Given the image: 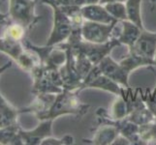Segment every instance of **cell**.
I'll list each match as a JSON object with an SVG mask.
<instances>
[{
    "mask_svg": "<svg viewBox=\"0 0 156 145\" xmlns=\"http://www.w3.org/2000/svg\"><path fill=\"white\" fill-rule=\"evenodd\" d=\"M80 91H70L63 89L62 92L56 94L53 104L44 113L38 115V119L41 121L47 119H55L58 116L72 114L77 117H83L87 113L90 105L83 104L79 98Z\"/></svg>",
    "mask_w": 156,
    "mask_h": 145,
    "instance_id": "1",
    "label": "cell"
},
{
    "mask_svg": "<svg viewBox=\"0 0 156 145\" xmlns=\"http://www.w3.org/2000/svg\"><path fill=\"white\" fill-rule=\"evenodd\" d=\"M96 116H97V123L99 125L115 126L119 131L120 135L130 141L131 145H144V141L139 136V125L127 120L126 118L115 119L111 117L105 109H102V107H99L96 111Z\"/></svg>",
    "mask_w": 156,
    "mask_h": 145,
    "instance_id": "2",
    "label": "cell"
},
{
    "mask_svg": "<svg viewBox=\"0 0 156 145\" xmlns=\"http://www.w3.org/2000/svg\"><path fill=\"white\" fill-rule=\"evenodd\" d=\"M56 46L61 48L64 47L78 48V50L83 52L88 57L89 60L95 66L98 65L104 57H106L107 55H110V53L114 48H115L116 47H120L121 44L117 39L112 38L109 42L104 43V44H94V43H90L83 39L74 45H66L65 43H60V44H58Z\"/></svg>",
    "mask_w": 156,
    "mask_h": 145,
    "instance_id": "3",
    "label": "cell"
},
{
    "mask_svg": "<svg viewBox=\"0 0 156 145\" xmlns=\"http://www.w3.org/2000/svg\"><path fill=\"white\" fill-rule=\"evenodd\" d=\"M119 20H115L112 23H100L95 21L84 20L82 26V35L84 41L94 44H104L112 40V32Z\"/></svg>",
    "mask_w": 156,
    "mask_h": 145,
    "instance_id": "4",
    "label": "cell"
},
{
    "mask_svg": "<svg viewBox=\"0 0 156 145\" xmlns=\"http://www.w3.org/2000/svg\"><path fill=\"white\" fill-rule=\"evenodd\" d=\"M55 13L53 19V27L50 38L46 43L47 47L56 46L60 43L67 41L72 32V21L68 16L63 12L62 9L58 6H51Z\"/></svg>",
    "mask_w": 156,
    "mask_h": 145,
    "instance_id": "5",
    "label": "cell"
},
{
    "mask_svg": "<svg viewBox=\"0 0 156 145\" xmlns=\"http://www.w3.org/2000/svg\"><path fill=\"white\" fill-rule=\"evenodd\" d=\"M33 0H10V16L24 27H30L40 19L34 14Z\"/></svg>",
    "mask_w": 156,
    "mask_h": 145,
    "instance_id": "6",
    "label": "cell"
},
{
    "mask_svg": "<svg viewBox=\"0 0 156 145\" xmlns=\"http://www.w3.org/2000/svg\"><path fill=\"white\" fill-rule=\"evenodd\" d=\"M32 74L34 78L32 92L34 94H58L63 91V88L52 82L48 73V69L43 64L40 63L32 70Z\"/></svg>",
    "mask_w": 156,
    "mask_h": 145,
    "instance_id": "7",
    "label": "cell"
},
{
    "mask_svg": "<svg viewBox=\"0 0 156 145\" xmlns=\"http://www.w3.org/2000/svg\"><path fill=\"white\" fill-rule=\"evenodd\" d=\"M101 73L108 78L115 80V82L120 84L121 86L130 88L129 85V74L125 71L119 62H115L110 55L104 57L98 64Z\"/></svg>",
    "mask_w": 156,
    "mask_h": 145,
    "instance_id": "8",
    "label": "cell"
},
{
    "mask_svg": "<svg viewBox=\"0 0 156 145\" xmlns=\"http://www.w3.org/2000/svg\"><path fill=\"white\" fill-rule=\"evenodd\" d=\"M55 119L43 120L41 124L37 126L34 130L29 132H23L19 130L20 136L23 138V144L36 145L41 144L45 138L52 136V122Z\"/></svg>",
    "mask_w": 156,
    "mask_h": 145,
    "instance_id": "9",
    "label": "cell"
},
{
    "mask_svg": "<svg viewBox=\"0 0 156 145\" xmlns=\"http://www.w3.org/2000/svg\"><path fill=\"white\" fill-rule=\"evenodd\" d=\"M129 50L147 58L154 59L156 53V32L153 33L144 29L135 45L129 47Z\"/></svg>",
    "mask_w": 156,
    "mask_h": 145,
    "instance_id": "10",
    "label": "cell"
},
{
    "mask_svg": "<svg viewBox=\"0 0 156 145\" xmlns=\"http://www.w3.org/2000/svg\"><path fill=\"white\" fill-rule=\"evenodd\" d=\"M82 15L84 20L95 21L100 23H112L116 19L112 18L110 13L106 10L104 5L102 4H87L82 8Z\"/></svg>",
    "mask_w": 156,
    "mask_h": 145,
    "instance_id": "11",
    "label": "cell"
},
{
    "mask_svg": "<svg viewBox=\"0 0 156 145\" xmlns=\"http://www.w3.org/2000/svg\"><path fill=\"white\" fill-rule=\"evenodd\" d=\"M85 88H95V89H101L107 91L118 96H124L126 87L121 86L120 84H118L115 82V80H112V78H108L107 76L103 74H99L97 77H95L91 81H89Z\"/></svg>",
    "mask_w": 156,
    "mask_h": 145,
    "instance_id": "12",
    "label": "cell"
},
{
    "mask_svg": "<svg viewBox=\"0 0 156 145\" xmlns=\"http://www.w3.org/2000/svg\"><path fill=\"white\" fill-rule=\"evenodd\" d=\"M119 22L122 26V28L120 33H118V35H116L115 38L119 41L121 45L126 46L128 48L132 47L139 39L143 29H141L138 25L133 23L129 19L120 20Z\"/></svg>",
    "mask_w": 156,
    "mask_h": 145,
    "instance_id": "13",
    "label": "cell"
},
{
    "mask_svg": "<svg viewBox=\"0 0 156 145\" xmlns=\"http://www.w3.org/2000/svg\"><path fill=\"white\" fill-rule=\"evenodd\" d=\"M119 135H120L119 131L115 126L104 125L96 131L92 138L83 139V141L87 144L110 145V144H114L116 137Z\"/></svg>",
    "mask_w": 156,
    "mask_h": 145,
    "instance_id": "14",
    "label": "cell"
},
{
    "mask_svg": "<svg viewBox=\"0 0 156 145\" xmlns=\"http://www.w3.org/2000/svg\"><path fill=\"white\" fill-rule=\"evenodd\" d=\"M119 64L123 67V69L130 74L131 72L136 70L140 67L144 66H156V61L154 59H149L144 56H142L138 54L137 52L129 50L128 54L121 59L119 61Z\"/></svg>",
    "mask_w": 156,
    "mask_h": 145,
    "instance_id": "15",
    "label": "cell"
},
{
    "mask_svg": "<svg viewBox=\"0 0 156 145\" xmlns=\"http://www.w3.org/2000/svg\"><path fill=\"white\" fill-rule=\"evenodd\" d=\"M125 118L127 120L135 123V124H137L139 126L147 124V123L152 122V121H155V117H154L153 113L151 112V110H150L147 106V105H144L143 106H140V107H138V109H134Z\"/></svg>",
    "mask_w": 156,
    "mask_h": 145,
    "instance_id": "16",
    "label": "cell"
},
{
    "mask_svg": "<svg viewBox=\"0 0 156 145\" xmlns=\"http://www.w3.org/2000/svg\"><path fill=\"white\" fill-rule=\"evenodd\" d=\"M20 112L13 109L0 95V129L16 124V117Z\"/></svg>",
    "mask_w": 156,
    "mask_h": 145,
    "instance_id": "17",
    "label": "cell"
},
{
    "mask_svg": "<svg viewBox=\"0 0 156 145\" xmlns=\"http://www.w3.org/2000/svg\"><path fill=\"white\" fill-rule=\"evenodd\" d=\"M125 6L128 19L144 30V28L142 19V0H126Z\"/></svg>",
    "mask_w": 156,
    "mask_h": 145,
    "instance_id": "18",
    "label": "cell"
},
{
    "mask_svg": "<svg viewBox=\"0 0 156 145\" xmlns=\"http://www.w3.org/2000/svg\"><path fill=\"white\" fill-rule=\"evenodd\" d=\"M20 128L17 123L6 128L0 129V143L3 144H23L19 133Z\"/></svg>",
    "mask_w": 156,
    "mask_h": 145,
    "instance_id": "19",
    "label": "cell"
},
{
    "mask_svg": "<svg viewBox=\"0 0 156 145\" xmlns=\"http://www.w3.org/2000/svg\"><path fill=\"white\" fill-rule=\"evenodd\" d=\"M0 50L11 55L16 60H18L20 55L23 52L19 41L8 37H5V39H0Z\"/></svg>",
    "mask_w": 156,
    "mask_h": 145,
    "instance_id": "20",
    "label": "cell"
},
{
    "mask_svg": "<svg viewBox=\"0 0 156 145\" xmlns=\"http://www.w3.org/2000/svg\"><path fill=\"white\" fill-rule=\"evenodd\" d=\"M139 136L144 145L156 143V121L139 126Z\"/></svg>",
    "mask_w": 156,
    "mask_h": 145,
    "instance_id": "21",
    "label": "cell"
},
{
    "mask_svg": "<svg viewBox=\"0 0 156 145\" xmlns=\"http://www.w3.org/2000/svg\"><path fill=\"white\" fill-rule=\"evenodd\" d=\"M104 7L110 13L112 18L116 20H125L128 19L126 6L123 2H110L104 4Z\"/></svg>",
    "mask_w": 156,
    "mask_h": 145,
    "instance_id": "22",
    "label": "cell"
},
{
    "mask_svg": "<svg viewBox=\"0 0 156 145\" xmlns=\"http://www.w3.org/2000/svg\"><path fill=\"white\" fill-rule=\"evenodd\" d=\"M129 112H130V109H129L126 99L123 98L122 96H118L117 100L112 107V113L110 114L111 117L115 119H122L129 114Z\"/></svg>",
    "mask_w": 156,
    "mask_h": 145,
    "instance_id": "23",
    "label": "cell"
},
{
    "mask_svg": "<svg viewBox=\"0 0 156 145\" xmlns=\"http://www.w3.org/2000/svg\"><path fill=\"white\" fill-rule=\"evenodd\" d=\"M17 61L19 62V64L23 69L27 70V71H31V72L37 65H39L40 64V63H38V64L36 63L35 59L33 56H32V54H29V53H24V52L21 53Z\"/></svg>",
    "mask_w": 156,
    "mask_h": 145,
    "instance_id": "24",
    "label": "cell"
},
{
    "mask_svg": "<svg viewBox=\"0 0 156 145\" xmlns=\"http://www.w3.org/2000/svg\"><path fill=\"white\" fill-rule=\"evenodd\" d=\"M23 35H24V26H23L20 23L10 25L6 32V37L17 41H20L23 37Z\"/></svg>",
    "mask_w": 156,
    "mask_h": 145,
    "instance_id": "25",
    "label": "cell"
},
{
    "mask_svg": "<svg viewBox=\"0 0 156 145\" xmlns=\"http://www.w3.org/2000/svg\"><path fill=\"white\" fill-rule=\"evenodd\" d=\"M75 143V139L72 136H63L62 138H59V139H55V138H51L50 137H47L45 138L44 140L42 141L41 144L43 145H70V144H74Z\"/></svg>",
    "mask_w": 156,
    "mask_h": 145,
    "instance_id": "26",
    "label": "cell"
},
{
    "mask_svg": "<svg viewBox=\"0 0 156 145\" xmlns=\"http://www.w3.org/2000/svg\"><path fill=\"white\" fill-rule=\"evenodd\" d=\"M10 67H12V62L11 61H9L8 63H6L5 65H3L2 67H0V74H1L2 73H4L6 70L8 69V68H10Z\"/></svg>",
    "mask_w": 156,
    "mask_h": 145,
    "instance_id": "27",
    "label": "cell"
},
{
    "mask_svg": "<svg viewBox=\"0 0 156 145\" xmlns=\"http://www.w3.org/2000/svg\"><path fill=\"white\" fill-rule=\"evenodd\" d=\"M126 0H100L99 4L104 5L106 3H110V2H125Z\"/></svg>",
    "mask_w": 156,
    "mask_h": 145,
    "instance_id": "28",
    "label": "cell"
},
{
    "mask_svg": "<svg viewBox=\"0 0 156 145\" xmlns=\"http://www.w3.org/2000/svg\"><path fill=\"white\" fill-rule=\"evenodd\" d=\"M8 17H9V15H4L0 13V23H6Z\"/></svg>",
    "mask_w": 156,
    "mask_h": 145,
    "instance_id": "29",
    "label": "cell"
},
{
    "mask_svg": "<svg viewBox=\"0 0 156 145\" xmlns=\"http://www.w3.org/2000/svg\"><path fill=\"white\" fill-rule=\"evenodd\" d=\"M85 5L87 4H98L100 2V0H84Z\"/></svg>",
    "mask_w": 156,
    "mask_h": 145,
    "instance_id": "30",
    "label": "cell"
},
{
    "mask_svg": "<svg viewBox=\"0 0 156 145\" xmlns=\"http://www.w3.org/2000/svg\"><path fill=\"white\" fill-rule=\"evenodd\" d=\"M149 1L151 3H156V0H149Z\"/></svg>",
    "mask_w": 156,
    "mask_h": 145,
    "instance_id": "31",
    "label": "cell"
},
{
    "mask_svg": "<svg viewBox=\"0 0 156 145\" xmlns=\"http://www.w3.org/2000/svg\"><path fill=\"white\" fill-rule=\"evenodd\" d=\"M3 1H5V0H0V4H1V3H2Z\"/></svg>",
    "mask_w": 156,
    "mask_h": 145,
    "instance_id": "32",
    "label": "cell"
},
{
    "mask_svg": "<svg viewBox=\"0 0 156 145\" xmlns=\"http://www.w3.org/2000/svg\"><path fill=\"white\" fill-rule=\"evenodd\" d=\"M154 59H155V61H156V53H155V57H154Z\"/></svg>",
    "mask_w": 156,
    "mask_h": 145,
    "instance_id": "33",
    "label": "cell"
}]
</instances>
